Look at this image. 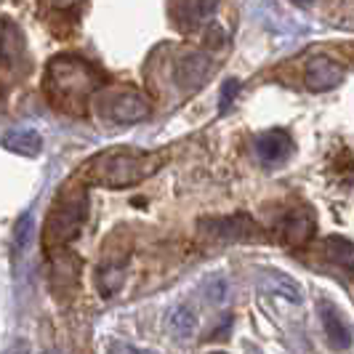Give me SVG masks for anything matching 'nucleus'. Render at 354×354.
Returning <instances> with one entry per match:
<instances>
[{
	"label": "nucleus",
	"instance_id": "nucleus-1",
	"mask_svg": "<svg viewBox=\"0 0 354 354\" xmlns=\"http://www.w3.org/2000/svg\"><path fill=\"white\" fill-rule=\"evenodd\" d=\"M43 88L56 109L70 112V115H83L91 96L102 88V75L80 56L64 53L48 64Z\"/></svg>",
	"mask_w": 354,
	"mask_h": 354
},
{
	"label": "nucleus",
	"instance_id": "nucleus-2",
	"mask_svg": "<svg viewBox=\"0 0 354 354\" xmlns=\"http://www.w3.org/2000/svg\"><path fill=\"white\" fill-rule=\"evenodd\" d=\"M162 165V152H142V149H106L88 162L86 174L93 184L102 187H131L147 176H152Z\"/></svg>",
	"mask_w": 354,
	"mask_h": 354
},
{
	"label": "nucleus",
	"instance_id": "nucleus-3",
	"mask_svg": "<svg viewBox=\"0 0 354 354\" xmlns=\"http://www.w3.org/2000/svg\"><path fill=\"white\" fill-rule=\"evenodd\" d=\"M86 221V195H72L64 203L56 205V211L48 218L46 227V240L48 245H64L80 232Z\"/></svg>",
	"mask_w": 354,
	"mask_h": 354
},
{
	"label": "nucleus",
	"instance_id": "nucleus-4",
	"mask_svg": "<svg viewBox=\"0 0 354 354\" xmlns=\"http://www.w3.org/2000/svg\"><path fill=\"white\" fill-rule=\"evenodd\" d=\"M102 109L106 112V118H112L115 123H142L144 118H149V99L133 88L118 91V93H109L104 99Z\"/></svg>",
	"mask_w": 354,
	"mask_h": 354
},
{
	"label": "nucleus",
	"instance_id": "nucleus-5",
	"mask_svg": "<svg viewBox=\"0 0 354 354\" xmlns=\"http://www.w3.org/2000/svg\"><path fill=\"white\" fill-rule=\"evenodd\" d=\"M341 80H344V67H341L338 62H333L330 56H317V59H312L309 67H306V75H304L306 88L315 91V93L336 88Z\"/></svg>",
	"mask_w": 354,
	"mask_h": 354
},
{
	"label": "nucleus",
	"instance_id": "nucleus-6",
	"mask_svg": "<svg viewBox=\"0 0 354 354\" xmlns=\"http://www.w3.org/2000/svg\"><path fill=\"white\" fill-rule=\"evenodd\" d=\"M203 232H208L213 240L230 243V240H248L259 234V227L250 221L248 216H230V218H213L203 221Z\"/></svg>",
	"mask_w": 354,
	"mask_h": 354
},
{
	"label": "nucleus",
	"instance_id": "nucleus-7",
	"mask_svg": "<svg viewBox=\"0 0 354 354\" xmlns=\"http://www.w3.org/2000/svg\"><path fill=\"white\" fill-rule=\"evenodd\" d=\"M293 152V139L285 131H266L256 139V155L266 165H277L290 158Z\"/></svg>",
	"mask_w": 354,
	"mask_h": 354
},
{
	"label": "nucleus",
	"instance_id": "nucleus-8",
	"mask_svg": "<svg viewBox=\"0 0 354 354\" xmlns=\"http://www.w3.org/2000/svg\"><path fill=\"white\" fill-rule=\"evenodd\" d=\"M280 234L285 243L290 245H304L306 240H312L315 234V218L306 208H296V211L285 213L280 221Z\"/></svg>",
	"mask_w": 354,
	"mask_h": 354
},
{
	"label": "nucleus",
	"instance_id": "nucleus-9",
	"mask_svg": "<svg viewBox=\"0 0 354 354\" xmlns=\"http://www.w3.org/2000/svg\"><path fill=\"white\" fill-rule=\"evenodd\" d=\"M319 322H322V330L328 336V344L333 349H349L352 346V333L346 328V322L341 319V315L336 312V306L328 301L319 304Z\"/></svg>",
	"mask_w": 354,
	"mask_h": 354
},
{
	"label": "nucleus",
	"instance_id": "nucleus-10",
	"mask_svg": "<svg viewBox=\"0 0 354 354\" xmlns=\"http://www.w3.org/2000/svg\"><path fill=\"white\" fill-rule=\"evenodd\" d=\"M208 70H211V59L205 53H187L176 67V80L178 86L184 88H197L205 77H208Z\"/></svg>",
	"mask_w": 354,
	"mask_h": 354
},
{
	"label": "nucleus",
	"instance_id": "nucleus-11",
	"mask_svg": "<svg viewBox=\"0 0 354 354\" xmlns=\"http://www.w3.org/2000/svg\"><path fill=\"white\" fill-rule=\"evenodd\" d=\"M3 147L14 155H24V158H37L40 149H43V139L37 131H30V128H21V131H11L6 133L3 139Z\"/></svg>",
	"mask_w": 354,
	"mask_h": 354
},
{
	"label": "nucleus",
	"instance_id": "nucleus-12",
	"mask_svg": "<svg viewBox=\"0 0 354 354\" xmlns=\"http://www.w3.org/2000/svg\"><path fill=\"white\" fill-rule=\"evenodd\" d=\"M322 256L336 266L344 269H354V243H349L346 237H328L322 243Z\"/></svg>",
	"mask_w": 354,
	"mask_h": 354
},
{
	"label": "nucleus",
	"instance_id": "nucleus-13",
	"mask_svg": "<svg viewBox=\"0 0 354 354\" xmlns=\"http://www.w3.org/2000/svg\"><path fill=\"white\" fill-rule=\"evenodd\" d=\"M168 328L176 338H192L197 330V315L187 306H176L168 315Z\"/></svg>",
	"mask_w": 354,
	"mask_h": 354
},
{
	"label": "nucleus",
	"instance_id": "nucleus-14",
	"mask_svg": "<svg viewBox=\"0 0 354 354\" xmlns=\"http://www.w3.org/2000/svg\"><path fill=\"white\" fill-rule=\"evenodd\" d=\"M237 91H240V80H227V83H224V88H221V102H218V109H221V112L230 109V104L237 99Z\"/></svg>",
	"mask_w": 354,
	"mask_h": 354
},
{
	"label": "nucleus",
	"instance_id": "nucleus-15",
	"mask_svg": "<svg viewBox=\"0 0 354 354\" xmlns=\"http://www.w3.org/2000/svg\"><path fill=\"white\" fill-rule=\"evenodd\" d=\"M30 232H32V216H21V218H19V224H17V245L19 248H24V245H27Z\"/></svg>",
	"mask_w": 354,
	"mask_h": 354
},
{
	"label": "nucleus",
	"instance_id": "nucleus-16",
	"mask_svg": "<svg viewBox=\"0 0 354 354\" xmlns=\"http://www.w3.org/2000/svg\"><path fill=\"white\" fill-rule=\"evenodd\" d=\"M224 296H227V288H224L221 280H218V283H213L211 288H208V301L218 304V301H224Z\"/></svg>",
	"mask_w": 354,
	"mask_h": 354
},
{
	"label": "nucleus",
	"instance_id": "nucleus-17",
	"mask_svg": "<svg viewBox=\"0 0 354 354\" xmlns=\"http://www.w3.org/2000/svg\"><path fill=\"white\" fill-rule=\"evenodd\" d=\"M216 3H218V0H200V3H197V14H200V17L213 14V11H216Z\"/></svg>",
	"mask_w": 354,
	"mask_h": 354
},
{
	"label": "nucleus",
	"instance_id": "nucleus-18",
	"mask_svg": "<svg viewBox=\"0 0 354 354\" xmlns=\"http://www.w3.org/2000/svg\"><path fill=\"white\" fill-rule=\"evenodd\" d=\"M56 8H72V6H77L80 0H51Z\"/></svg>",
	"mask_w": 354,
	"mask_h": 354
},
{
	"label": "nucleus",
	"instance_id": "nucleus-19",
	"mask_svg": "<svg viewBox=\"0 0 354 354\" xmlns=\"http://www.w3.org/2000/svg\"><path fill=\"white\" fill-rule=\"evenodd\" d=\"M299 3H312V0H299Z\"/></svg>",
	"mask_w": 354,
	"mask_h": 354
},
{
	"label": "nucleus",
	"instance_id": "nucleus-20",
	"mask_svg": "<svg viewBox=\"0 0 354 354\" xmlns=\"http://www.w3.org/2000/svg\"><path fill=\"white\" fill-rule=\"evenodd\" d=\"M211 354H224V352H211Z\"/></svg>",
	"mask_w": 354,
	"mask_h": 354
}]
</instances>
